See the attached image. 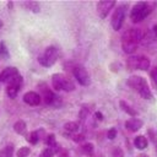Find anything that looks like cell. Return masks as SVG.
Wrapping results in <instances>:
<instances>
[{
  "label": "cell",
  "mask_w": 157,
  "mask_h": 157,
  "mask_svg": "<svg viewBox=\"0 0 157 157\" xmlns=\"http://www.w3.org/2000/svg\"><path fill=\"white\" fill-rule=\"evenodd\" d=\"M40 98L44 101L45 104L52 105L54 108H59L61 105V98L59 96H56L52 90H49L47 87L42 88V96H40Z\"/></svg>",
  "instance_id": "ba28073f"
},
{
  "label": "cell",
  "mask_w": 157,
  "mask_h": 157,
  "mask_svg": "<svg viewBox=\"0 0 157 157\" xmlns=\"http://www.w3.org/2000/svg\"><path fill=\"white\" fill-rule=\"evenodd\" d=\"M137 157H148V155H146V153H140Z\"/></svg>",
  "instance_id": "836d02e7"
},
{
  "label": "cell",
  "mask_w": 157,
  "mask_h": 157,
  "mask_svg": "<svg viewBox=\"0 0 157 157\" xmlns=\"http://www.w3.org/2000/svg\"><path fill=\"white\" fill-rule=\"evenodd\" d=\"M144 32L140 28H129L121 36V49L126 54H132L142 43Z\"/></svg>",
  "instance_id": "6da1fadb"
},
{
  "label": "cell",
  "mask_w": 157,
  "mask_h": 157,
  "mask_svg": "<svg viewBox=\"0 0 157 157\" xmlns=\"http://www.w3.org/2000/svg\"><path fill=\"white\" fill-rule=\"evenodd\" d=\"M72 74H74L75 80L78 82V85H81V86H88V85L91 83L90 74H88V71H87L83 66L76 65V66L72 69Z\"/></svg>",
  "instance_id": "9c48e42d"
},
{
  "label": "cell",
  "mask_w": 157,
  "mask_h": 157,
  "mask_svg": "<svg viewBox=\"0 0 157 157\" xmlns=\"http://www.w3.org/2000/svg\"><path fill=\"white\" fill-rule=\"evenodd\" d=\"M1 27H2V21L0 20V29H1Z\"/></svg>",
  "instance_id": "d590c367"
},
{
  "label": "cell",
  "mask_w": 157,
  "mask_h": 157,
  "mask_svg": "<svg viewBox=\"0 0 157 157\" xmlns=\"http://www.w3.org/2000/svg\"><path fill=\"white\" fill-rule=\"evenodd\" d=\"M23 102L27 103L28 105H39L42 102V98L39 93L34 91H28L23 94Z\"/></svg>",
  "instance_id": "4fadbf2b"
},
{
  "label": "cell",
  "mask_w": 157,
  "mask_h": 157,
  "mask_svg": "<svg viewBox=\"0 0 157 157\" xmlns=\"http://www.w3.org/2000/svg\"><path fill=\"white\" fill-rule=\"evenodd\" d=\"M151 77H152V80H153V82L157 85V66H155V67L152 69V71H151Z\"/></svg>",
  "instance_id": "4dcf8cb0"
},
{
  "label": "cell",
  "mask_w": 157,
  "mask_h": 157,
  "mask_svg": "<svg viewBox=\"0 0 157 157\" xmlns=\"http://www.w3.org/2000/svg\"><path fill=\"white\" fill-rule=\"evenodd\" d=\"M126 4H120L115 7L113 15H112V20H110V25L113 27L114 31H119L123 26V22L125 20V13H126Z\"/></svg>",
  "instance_id": "52a82bcc"
},
{
  "label": "cell",
  "mask_w": 157,
  "mask_h": 157,
  "mask_svg": "<svg viewBox=\"0 0 157 157\" xmlns=\"http://www.w3.org/2000/svg\"><path fill=\"white\" fill-rule=\"evenodd\" d=\"M22 5L25 7H27L28 10H31L32 12H39V10H40L39 2H37V1H27V2H23Z\"/></svg>",
  "instance_id": "ac0fdd59"
},
{
  "label": "cell",
  "mask_w": 157,
  "mask_h": 157,
  "mask_svg": "<svg viewBox=\"0 0 157 157\" xmlns=\"http://www.w3.org/2000/svg\"><path fill=\"white\" fill-rule=\"evenodd\" d=\"M94 115H96V118H97L98 120H102V119H103V115H102V113H101V112H96V113H94Z\"/></svg>",
  "instance_id": "d6a6232c"
},
{
  "label": "cell",
  "mask_w": 157,
  "mask_h": 157,
  "mask_svg": "<svg viewBox=\"0 0 157 157\" xmlns=\"http://www.w3.org/2000/svg\"><path fill=\"white\" fill-rule=\"evenodd\" d=\"M142 124L144 123H142L141 119H139V118H131V119H129V120L125 121V128L129 131H131V132H136L137 130H140L142 128Z\"/></svg>",
  "instance_id": "5bb4252c"
},
{
  "label": "cell",
  "mask_w": 157,
  "mask_h": 157,
  "mask_svg": "<svg viewBox=\"0 0 157 157\" xmlns=\"http://www.w3.org/2000/svg\"><path fill=\"white\" fill-rule=\"evenodd\" d=\"M45 144L53 150L54 147H56L58 146V144H56V140H55V135H53V134H50V135H48L47 136V139H45Z\"/></svg>",
  "instance_id": "603a6c76"
},
{
  "label": "cell",
  "mask_w": 157,
  "mask_h": 157,
  "mask_svg": "<svg viewBox=\"0 0 157 157\" xmlns=\"http://www.w3.org/2000/svg\"><path fill=\"white\" fill-rule=\"evenodd\" d=\"M134 145H135V147L137 150H145L147 147V145H148V141H147V139L145 136L139 135V136H136L134 139Z\"/></svg>",
  "instance_id": "2e32d148"
},
{
  "label": "cell",
  "mask_w": 157,
  "mask_h": 157,
  "mask_svg": "<svg viewBox=\"0 0 157 157\" xmlns=\"http://www.w3.org/2000/svg\"><path fill=\"white\" fill-rule=\"evenodd\" d=\"M81 150H82L83 153H86V155H91V153H93L94 146H93V144H91V142H86V144L82 145Z\"/></svg>",
  "instance_id": "d4e9b609"
},
{
  "label": "cell",
  "mask_w": 157,
  "mask_h": 157,
  "mask_svg": "<svg viewBox=\"0 0 157 157\" xmlns=\"http://www.w3.org/2000/svg\"><path fill=\"white\" fill-rule=\"evenodd\" d=\"M52 83H53V88L55 91H65V92H71L75 90V85L74 82L64 74H54L52 76Z\"/></svg>",
  "instance_id": "5b68a950"
},
{
  "label": "cell",
  "mask_w": 157,
  "mask_h": 157,
  "mask_svg": "<svg viewBox=\"0 0 157 157\" xmlns=\"http://www.w3.org/2000/svg\"><path fill=\"white\" fill-rule=\"evenodd\" d=\"M90 112H91V109L88 108V105H87V104L82 105V107H81V109H80V113H78V118H80L81 120H85V119L87 118V115L90 114Z\"/></svg>",
  "instance_id": "7402d4cb"
},
{
  "label": "cell",
  "mask_w": 157,
  "mask_h": 157,
  "mask_svg": "<svg viewBox=\"0 0 157 157\" xmlns=\"http://www.w3.org/2000/svg\"><path fill=\"white\" fill-rule=\"evenodd\" d=\"M60 157H69V156H67V153H66V152H65V153H64V155H61V156H60Z\"/></svg>",
  "instance_id": "e575fe53"
},
{
  "label": "cell",
  "mask_w": 157,
  "mask_h": 157,
  "mask_svg": "<svg viewBox=\"0 0 157 157\" xmlns=\"http://www.w3.org/2000/svg\"><path fill=\"white\" fill-rule=\"evenodd\" d=\"M13 130L15 132H17L18 135H25L26 131H27V125L23 120H17L15 124H13Z\"/></svg>",
  "instance_id": "e0dca14e"
},
{
  "label": "cell",
  "mask_w": 157,
  "mask_h": 157,
  "mask_svg": "<svg viewBox=\"0 0 157 157\" xmlns=\"http://www.w3.org/2000/svg\"><path fill=\"white\" fill-rule=\"evenodd\" d=\"M64 129L67 132H76L78 130V124L75 123V121H67V123L64 124Z\"/></svg>",
  "instance_id": "ffe728a7"
},
{
  "label": "cell",
  "mask_w": 157,
  "mask_h": 157,
  "mask_svg": "<svg viewBox=\"0 0 157 157\" xmlns=\"http://www.w3.org/2000/svg\"><path fill=\"white\" fill-rule=\"evenodd\" d=\"M119 107H120V109H121L123 112H125L128 115H130V117H132V118H135V117L139 115L137 110L134 109V108H132L128 102H125V101H119Z\"/></svg>",
  "instance_id": "9a60e30c"
},
{
  "label": "cell",
  "mask_w": 157,
  "mask_h": 157,
  "mask_svg": "<svg viewBox=\"0 0 157 157\" xmlns=\"http://www.w3.org/2000/svg\"><path fill=\"white\" fill-rule=\"evenodd\" d=\"M150 59L145 55H132L129 56L126 60V67L128 70H142L146 71L150 69Z\"/></svg>",
  "instance_id": "8992f818"
},
{
  "label": "cell",
  "mask_w": 157,
  "mask_h": 157,
  "mask_svg": "<svg viewBox=\"0 0 157 157\" xmlns=\"http://www.w3.org/2000/svg\"><path fill=\"white\" fill-rule=\"evenodd\" d=\"M151 12H152V6L150 2L139 1L132 6V9L130 11V20L134 23H139L142 20H145Z\"/></svg>",
  "instance_id": "3957f363"
},
{
  "label": "cell",
  "mask_w": 157,
  "mask_h": 157,
  "mask_svg": "<svg viewBox=\"0 0 157 157\" xmlns=\"http://www.w3.org/2000/svg\"><path fill=\"white\" fill-rule=\"evenodd\" d=\"M112 155H113V157H124V151H123V148L117 146V147L113 148Z\"/></svg>",
  "instance_id": "83f0119b"
},
{
  "label": "cell",
  "mask_w": 157,
  "mask_h": 157,
  "mask_svg": "<svg viewBox=\"0 0 157 157\" xmlns=\"http://www.w3.org/2000/svg\"><path fill=\"white\" fill-rule=\"evenodd\" d=\"M39 131H31L29 132V135H28V137H27V140L32 144V145H36L37 142H38V140H39Z\"/></svg>",
  "instance_id": "cb8c5ba5"
},
{
  "label": "cell",
  "mask_w": 157,
  "mask_h": 157,
  "mask_svg": "<svg viewBox=\"0 0 157 157\" xmlns=\"http://www.w3.org/2000/svg\"><path fill=\"white\" fill-rule=\"evenodd\" d=\"M31 153V148L27 146H22L17 150L16 152V157H28V155Z\"/></svg>",
  "instance_id": "44dd1931"
},
{
  "label": "cell",
  "mask_w": 157,
  "mask_h": 157,
  "mask_svg": "<svg viewBox=\"0 0 157 157\" xmlns=\"http://www.w3.org/2000/svg\"><path fill=\"white\" fill-rule=\"evenodd\" d=\"M72 140L75 142H81V141L85 140V136L83 135H75V136H72Z\"/></svg>",
  "instance_id": "1f68e13d"
},
{
  "label": "cell",
  "mask_w": 157,
  "mask_h": 157,
  "mask_svg": "<svg viewBox=\"0 0 157 157\" xmlns=\"http://www.w3.org/2000/svg\"><path fill=\"white\" fill-rule=\"evenodd\" d=\"M147 134L151 136V137H150V139H151V141H152V142H155V144H157V134H156L153 130H151V129L147 131Z\"/></svg>",
  "instance_id": "f546056e"
},
{
  "label": "cell",
  "mask_w": 157,
  "mask_h": 157,
  "mask_svg": "<svg viewBox=\"0 0 157 157\" xmlns=\"http://www.w3.org/2000/svg\"><path fill=\"white\" fill-rule=\"evenodd\" d=\"M58 58H59V49L55 45H49L38 56V63L44 67H50L56 63Z\"/></svg>",
  "instance_id": "277c9868"
},
{
  "label": "cell",
  "mask_w": 157,
  "mask_h": 157,
  "mask_svg": "<svg viewBox=\"0 0 157 157\" xmlns=\"http://www.w3.org/2000/svg\"><path fill=\"white\" fill-rule=\"evenodd\" d=\"M107 136H108L109 140H114L115 136H117V129L115 128H110L108 130V132H107Z\"/></svg>",
  "instance_id": "f1b7e54d"
},
{
  "label": "cell",
  "mask_w": 157,
  "mask_h": 157,
  "mask_svg": "<svg viewBox=\"0 0 157 157\" xmlns=\"http://www.w3.org/2000/svg\"><path fill=\"white\" fill-rule=\"evenodd\" d=\"M0 58H9V52H7L4 42L0 43Z\"/></svg>",
  "instance_id": "4316f807"
},
{
  "label": "cell",
  "mask_w": 157,
  "mask_h": 157,
  "mask_svg": "<svg viewBox=\"0 0 157 157\" xmlns=\"http://www.w3.org/2000/svg\"><path fill=\"white\" fill-rule=\"evenodd\" d=\"M156 152H157V144H156Z\"/></svg>",
  "instance_id": "8d00e7d4"
},
{
  "label": "cell",
  "mask_w": 157,
  "mask_h": 157,
  "mask_svg": "<svg viewBox=\"0 0 157 157\" xmlns=\"http://www.w3.org/2000/svg\"><path fill=\"white\" fill-rule=\"evenodd\" d=\"M115 6L114 0H101L97 2V12L101 18H105L109 11Z\"/></svg>",
  "instance_id": "8fae6325"
},
{
  "label": "cell",
  "mask_w": 157,
  "mask_h": 157,
  "mask_svg": "<svg viewBox=\"0 0 157 157\" xmlns=\"http://www.w3.org/2000/svg\"><path fill=\"white\" fill-rule=\"evenodd\" d=\"M53 156H54V151H53L50 147L44 148V150L40 152V155H39V157H53Z\"/></svg>",
  "instance_id": "484cf974"
},
{
  "label": "cell",
  "mask_w": 157,
  "mask_h": 157,
  "mask_svg": "<svg viewBox=\"0 0 157 157\" xmlns=\"http://www.w3.org/2000/svg\"><path fill=\"white\" fill-rule=\"evenodd\" d=\"M126 83L131 90L136 91L144 99H152L153 98V94H152V92L150 90V86H148V83H147L145 77H141V76H137V75H132V76H130L128 78Z\"/></svg>",
  "instance_id": "7a4b0ae2"
},
{
  "label": "cell",
  "mask_w": 157,
  "mask_h": 157,
  "mask_svg": "<svg viewBox=\"0 0 157 157\" xmlns=\"http://www.w3.org/2000/svg\"><path fill=\"white\" fill-rule=\"evenodd\" d=\"M0 157H13V146L7 145L0 151Z\"/></svg>",
  "instance_id": "d6986e66"
},
{
  "label": "cell",
  "mask_w": 157,
  "mask_h": 157,
  "mask_svg": "<svg viewBox=\"0 0 157 157\" xmlns=\"http://www.w3.org/2000/svg\"><path fill=\"white\" fill-rule=\"evenodd\" d=\"M22 83H23V78H22V76L18 74L15 78H12L10 82H7V88H6L7 96H9L10 98H15V97L18 94Z\"/></svg>",
  "instance_id": "30bf717a"
},
{
  "label": "cell",
  "mask_w": 157,
  "mask_h": 157,
  "mask_svg": "<svg viewBox=\"0 0 157 157\" xmlns=\"http://www.w3.org/2000/svg\"><path fill=\"white\" fill-rule=\"evenodd\" d=\"M18 70L15 66H7L0 72V81L1 82H10L12 78H15L18 75Z\"/></svg>",
  "instance_id": "7c38bea8"
}]
</instances>
